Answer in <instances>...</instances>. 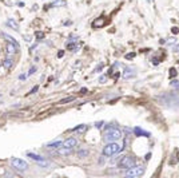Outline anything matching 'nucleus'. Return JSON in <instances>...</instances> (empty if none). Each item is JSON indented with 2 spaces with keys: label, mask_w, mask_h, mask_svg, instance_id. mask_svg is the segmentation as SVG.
<instances>
[{
  "label": "nucleus",
  "mask_w": 179,
  "mask_h": 178,
  "mask_svg": "<svg viewBox=\"0 0 179 178\" xmlns=\"http://www.w3.org/2000/svg\"><path fill=\"white\" fill-rule=\"evenodd\" d=\"M72 101H75V97H68V98H64V99H62L60 102V105H66V103H68V102H72Z\"/></svg>",
  "instance_id": "nucleus-17"
},
{
  "label": "nucleus",
  "mask_w": 179,
  "mask_h": 178,
  "mask_svg": "<svg viewBox=\"0 0 179 178\" xmlns=\"http://www.w3.org/2000/svg\"><path fill=\"white\" fill-rule=\"evenodd\" d=\"M19 79H20V81H24V79H26V75H23L22 74V75H19Z\"/></svg>",
  "instance_id": "nucleus-30"
},
{
  "label": "nucleus",
  "mask_w": 179,
  "mask_h": 178,
  "mask_svg": "<svg viewBox=\"0 0 179 178\" xmlns=\"http://www.w3.org/2000/svg\"><path fill=\"white\" fill-rule=\"evenodd\" d=\"M11 166L13 167V169H16V170H27L28 169V164H27V161H24V160H20V158H11Z\"/></svg>",
  "instance_id": "nucleus-6"
},
{
  "label": "nucleus",
  "mask_w": 179,
  "mask_h": 178,
  "mask_svg": "<svg viewBox=\"0 0 179 178\" xmlns=\"http://www.w3.org/2000/svg\"><path fill=\"white\" fill-rule=\"evenodd\" d=\"M38 88H39L38 86H35V87L32 88V90H31V91H29V94H35V92H36V91H38Z\"/></svg>",
  "instance_id": "nucleus-26"
},
{
  "label": "nucleus",
  "mask_w": 179,
  "mask_h": 178,
  "mask_svg": "<svg viewBox=\"0 0 179 178\" xmlns=\"http://www.w3.org/2000/svg\"><path fill=\"white\" fill-rule=\"evenodd\" d=\"M122 131L119 130V128L116 127H110L108 130L106 131V134H104V141H107V142H114V141H119V139H122Z\"/></svg>",
  "instance_id": "nucleus-3"
},
{
  "label": "nucleus",
  "mask_w": 179,
  "mask_h": 178,
  "mask_svg": "<svg viewBox=\"0 0 179 178\" xmlns=\"http://www.w3.org/2000/svg\"><path fill=\"white\" fill-rule=\"evenodd\" d=\"M62 146H63V141L58 139V141H52V142L47 143L46 147H48V149H59V147H62Z\"/></svg>",
  "instance_id": "nucleus-9"
},
{
  "label": "nucleus",
  "mask_w": 179,
  "mask_h": 178,
  "mask_svg": "<svg viewBox=\"0 0 179 178\" xmlns=\"http://www.w3.org/2000/svg\"><path fill=\"white\" fill-rule=\"evenodd\" d=\"M134 133H135V135H138V137H150L151 134L148 131H145L143 128H141V127H135L134 128Z\"/></svg>",
  "instance_id": "nucleus-10"
},
{
  "label": "nucleus",
  "mask_w": 179,
  "mask_h": 178,
  "mask_svg": "<svg viewBox=\"0 0 179 178\" xmlns=\"http://www.w3.org/2000/svg\"><path fill=\"white\" fill-rule=\"evenodd\" d=\"M28 157L31 158V160L36 161V162H43V161H46V158H44V157L38 155V154H35V153H28Z\"/></svg>",
  "instance_id": "nucleus-12"
},
{
  "label": "nucleus",
  "mask_w": 179,
  "mask_h": 178,
  "mask_svg": "<svg viewBox=\"0 0 179 178\" xmlns=\"http://www.w3.org/2000/svg\"><path fill=\"white\" fill-rule=\"evenodd\" d=\"M145 171H146V169H145L143 166H135V165H134L132 167H130V169H127V171H126V177H128V178L141 177V175L145 174Z\"/></svg>",
  "instance_id": "nucleus-5"
},
{
  "label": "nucleus",
  "mask_w": 179,
  "mask_h": 178,
  "mask_svg": "<svg viewBox=\"0 0 179 178\" xmlns=\"http://www.w3.org/2000/svg\"><path fill=\"white\" fill-rule=\"evenodd\" d=\"M170 75L171 76H176V70H175V68H170Z\"/></svg>",
  "instance_id": "nucleus-24"
},
{
  "label": "nucleus",
  "mask_w": 179,
  "mask_h": 178,
  "mask_svg": "<svg viewBox=\"0 0 179 178\" xmlns=\"http://www.w3.org/2000/svg\"><path fill=\"white\" fill-rule=\"evenodd\" d=\"M6 48H7V54H8L9 56H11V55H15V54L19 51V47H16V46H15V44H12L11 42H7Z\"/></svg>",
  "instance_id": "nucleus-8"
},
{
  "label": "nucleus",
  "mask_w": 179,
  "mask_h": 178,
  "mask_svg": "<svg viewBox=\"0 0 179 178\" xmlns=\"http://www.w3.org/2000/svg\"><path fill=\"white\" fill-rule=\"evenodd\" d=\"M76 145H78L76 138H67L66 141H63V146L64 147H68V149H74Z\"/></svg>",
  "instance_id": "nucleus-7"
},
{
  "label": "nucleus",
  "mask_w": 179,
  "mask_h": 178,
  "mask_svg": "<svg viewBox=\"0 0 179 178\" xmlns=\"http://www.w3.org/2000/svg\"><path fill=\"white\" fill-rule=\"evenodd\" d=\"M35 72H36V67L32 66L31 68H29V71H28V75H32V74H35Z\"/></svg>",
  "instance_id": "nucleus-22"
},
{
  "label": "nucleus",
  "mask_w": 179,
  "mask_h": 178,
  "mask_svg": "<svg viewBox=\"0 0 179 178\" xmlns=\"http://www.w3.org/2000/svg\"><path fill=\"white\" fill-rule=\"evenodd\" d=\"M104 24H106V19H100V20H95L92 23V27L94 28H99V27H102V26H104Z\"/></svg>",
  "instance_id": "nucleus-15"
},
{
  "label": "nucleus",
  "mask_w": 179,
  "mask_h": 178,
  "mask_svg": "<svg viewBox=\"0 0 179 178\" xmlns=\"http://www.w3.org/2000/svg\"><path fill=\"white\" fill-rule=\"evenodd\" d=\"M86 128H87V126H86V125H83V123H82V125H78V126L74 127V128H72V131H74V133H76V134H83V133L86 131Z\"/></svg>",
  "instance_id": "nucleus-11"
},
{
  "label": "nucleus",
  "mask_w": 179,
  "mask_h": 178,
  "mask_svg": "<svg viewBox=\"0 0 179 178\" xmlns=\"http://www.w3.org/2000/svg\"><path fill=\"white\" fill-rule=\"evenodd\" d=\"M123 150V145L119 143L118 141H114V142H107V145L103 147V155L104 157H112L120 153Z\"/></svg>",
  "instance_id": "nucleus-2"
},
{
  "label": "nucleus",
  "mask_w": 179,
  "mask_h": 178,
  "mask_svg": "<svg viewBox=\"0 0 179 178\" xmlns=\"http://www.w3.org/2000/svg\"><path fill=\"white\" fill-rule=\"evenodd\" d=\"M2 35L7 39V42H11V43H12V44H15V46H16V47H19V43H18L16 40H15V38L9 36V35H7V34H2Z\"/></svg>",
  "instance_id": "nucleus-16"
},
{
  "label": "nucleus",
  "mask_w": 179,
  "mask_h": 178,
  "mask_svg": "<svg viewBox=\"0 0 179 178\" xmlns=\"http://www.w3.org/2000/svg\"><path fill=\"white\" fill-rule=\"evenodd\" d=\"M172 50H174V51H175V52H179V44H176V46H175V47H174V48H172Z\"/></svg>",
  "instance_id": "nucleus-29"
},
{
  "label": "nucleus",
  "mask_w": 179,
  "mask_h": 178,
  "mask_svg": "<svg viewBox=\"0 0 179 178\" xmlns=\"http://www.w3.org/2000/svg\"><path fill=\"white\" fill-rule=\"evenodd\" d=\"M104 81H106V76H102L100 78V83H104Z\"/></svg>",
  "instance_id": "nucleus-32"
},
{
  "label": "nucleus",
  "mask_w": 179,
  "mask_h": 178,
  "mask_svg": "<svg viewBox=\"0 0 179 178\" xmlns=\"http://www.w3.org/2000/svg\"><path fill=\"white\" fill-rule=\"evenodd\" d=\"M67 48H68L69 51H75V50H76V44H72V43H69L68 46H67Z\"/></svg>",
  "instance_id": "nucleus-21"
},
{
  "label": "nucleus",
  "mask_w": 179,
  "mask_h": 178,
  "mask_svg": "<svg viewBox=\"0 0 179 178\" xmlns=\"http://www.w3.org/2000/svg\"><path fill=\"white\" fill-rule=\"evenodd\" d=\"M172 32H174V34H175V35H176V34L179 32V29H178V27H172Z\"/></svg>",
  "instance_id": "nucleus-28"
},
{
  "label": "nucleus",
  "mask_w": 179,
  "mask_h": 178,
  "mask_svg": "<svg viewBox=\"0 0 179 178\" xmlns=\"http://www.w3.org/2000/svg\"><path fill=\"white\" fill-rule=\"evenodd\" d=\"M170 85H171L172 88H175V90H179V81H176V79H172Z\"/></svg>",
  "instance_id": "nucleus-18"
},
{
  "label": "nucleus",
  "mask_w": 179,
  "mask_h": 178,
  "mask_svg": "<svg viewBox=\"0 0 179 178\" xmlns=\"http://www.w3.org/2000/svg\"><path fill=\"white\" fill-rule=\"evenodd\" d=\"M63 55H64V51H60V52H59V54H58V56H59V58H62Z\"/></svg>",
  "instance_id": "nucleus-31"
},
{
  "label": "nucleus",
  "mask_w": 179,
  "mask_h": 178,
  "mask_svg": "<svg viewBox=\"0 0 179 178\" xmlns=\"http://www.w3.org/2000/svg\"><path fill=\"white\" fill-rule=\"evenodd\" d=\"M7 26L13 28L15 31H18V29H19V24H18L16 20H13V19H8V20H7Z\"/></svg>",
  "instance_id": "nucleus-13"
},
{
  "label": "nucleus",
  "mask_w": 179,
  "mask_h": 178,
  "mask_svg": "<svg viewBox=\"0 0 179 178\" xmlns=\"http://www.w3.org/2000/svg\"><path fill=\"white\" fill-rule=\"evenodd\" d=\"M135 58V52H131V54H127L126 55V59H134Z\"/></svg>",
  "instance_id": "nucleus-23"
},
{
  "label": "nucleus",
  "mask_w": 179,
  "mask_h": 178,
  "mask_svg": "<svg viewBox=\"0 0 179 178\" xmlns=\"http://www.w3.org/2000/svg\"><path fill=\"white\" fill-rule=\"evenodd\" d=\"M102 68H103V64L100 63V64H99V67H96V68H95V72H100Z\"/></svg>",
  "instance_id": "nucleus-25"
},
{
  "label": "nucleus",
  "mask_w": 179,
  "mask_h": 178,
  "mask_svg": "<svg viewBox=\"0 0 179 178\" xmlns=\"http://www.w3.org/2000/svg\"><path fill=\"white\" fill-rule=\"evenodd\" d=\"M135 164H136V161L132 155H124L119 160L118 167H120V169H130V167H132Z\"/></svg>",
  "instance_id": "nucleus-4"
},
{
  "label": "nucleus",
  "mask_w": 179,
  "mask_h": 178,
  "mask_svg": "<svg viewBox=\"0 0 179 178\" xmlns=\"http://www.w3.org/2000/svg\"><path fill=\"white\" fill-rule=\"evenodd\" d=\"M35 36H36V38L39 39V40H42V39L44 38V32H40V31H36V32H35Z\"/></svg>",
  "instance_id": "nucleus-20"
},
{
  "label": "nucleus",
  "mask_w": 179,
  "mask_h": 178,
  "mask_svg": "<svg viewBox=\"0 0 179 178\" xmlns=\"http://www.w3.org/2000/svg\"><path fill=\"white\" fill-rule=\"evenodd\" d=\"M78 155L79 158H86L88 155V150H80V151H78Z\"/></svg>",
  "instance_id": "nucleus-19"
},
{
  "label": "nucleus",
  "mask_w": 179,
  "mask_h": 178,
  "mask_svg": "<svg viewBox=\"0 0 179 178\" xmlns=\"http://www.w3.org/2000/svg\"><path fill=\"white\" fill-rule=\"evenodd\" d=\"M18 6H19V7H24V3H22V2H19V3H18Z\"/></svg>",
  "instance_id": "nucleus-33"
},
{
  "label": "nucleus",
  "mask_w": 179,
  "mask_h": 178,
  "mask_svg": "<svg viewBox=\"0 0 179 178\" xmlns=\"http://www.w3.org/2000/svg\"><path fill=\"white\" fill-rule=\"evenodd\" d=\"M12 64H13V59H11V58H7V59H4L3 60V66L6 68H11Z\"/></svg>",
  "instance_id": "nucleus-14"
},
{
  "label": "nucleus",
  "mask_w": 179,
  "mask_h": 178,
  "mask_svg": "<svg viewBox=\"0 0 179 178\" xmlns=\"http://www.w3.org/2000/svg\"><path fill=\"white\" fill-rule=\"evenodd\" d=\"M102 125H103V122H96V123H95V127H96V128H100Z\"/></svg>",
  "instance_id": "nucleus-27"
},
{
  "label": "nucleus",
  "mask_w": 179,
  "mask_h": 178,
  "mask_svg": "<svg viewBox=\"0 0 179 178\" xmlns=\"http://www.w3.org/2000/svg\"><path fill=\"white\" fill-rule=\"evenodd\" d=\"M156 99L161 101V105H165L172 108H178L179 107V98L175 94H165V95H159L156 97Z\"/></svg>",
  "instance_id": "nucleus-1"
}]
</instances>
